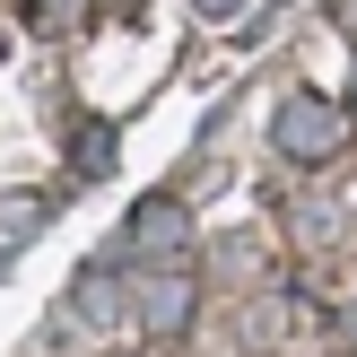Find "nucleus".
I'll return each instance as SVG.
<instances>
[{
  "mask_svg": "<svg viewBox=\"0 0 357 357\" xmlns=\"http://www.w3.org/2000/svg\"><path fill=\"white\" fill-rule=\"evenodd\" d=\"M340 139H349V122L331 114L323 96H288V114H279V149L288 157H331Z\"/></svg>",
  "mask_w": 357,
  "mask_h": 357,
  "instance_id": "obj_1",
  "label": "nucleus"
}]
</instances>
